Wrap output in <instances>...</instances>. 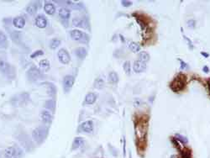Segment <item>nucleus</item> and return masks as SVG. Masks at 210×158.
Listing matches in <instances>:
<instances>
[{"mask_svg": "<svg viewBox=\"0 0 210 158\" xmlns=\"http://www.w3.org/2000/svg\"><path fill=\"white\" fill-rule=\"evenodd\" d=\"M7 45V37L4 32L0 31V48H6Z\"/></svg>", "mask_w": 210, "mask_h": 158, "instance_id": "nucleus-25", "label": "nucleus"}, {"mask_svg": "<svg viewBox=\"0 0 210 158\" xmlns=\"http://www.w3.org/2000/svg\"><path fill=\"white\" fill-rule=\"evenodd\" d=\"M93 122L92 120H87L82 123L79 126V130L82 132H85V133H92L93 131Z\"/></svg>", "mask_w": 210, "mask_h": 158, "instance_id": "nucleus-8", "label": "nucleus"}, {"mask_svg": "<svg viewBox=\"0 0 210 158\" xmlns=\"http://www.w3.org/2000/svg\"><path fill=\"white\" fill-rule=\"evenodd\" d=\"M201 55H203V56L204 57H206V58L209 56V55L208 54V53H206V52H203V51H202V52H201Z\"/></svg>", "mask_w": 210, "mask_h": 158, "instance_id": "nucleus-38", "label": "nucleus"}, {"mask_svg": "<svg viewBox=\"0 0 210 158\" xmlns=\"http://www.w3.org/2000/svg\"><path fill=\"white\" fill-rule=\"evenodd\" d=\"M195 24H196V22L194 20H188V27L195 28Z\"/></svg>", "mask_w": 210, "mask_h": 158, "instance_id": "nucleus-36", "label": "nucleus"}, {"mask_svg": "<svg viewBox=\"0 0 210 158\" xmlns=\"http://www.w3.org/2000/svg\"><path fill=\"white\" fill-rule=\"evenodd\" d=\"M47 19L45 18V15L43 14H39L37 15L36 18V26L40 29H44L47 26Z\"/></svg>", "mask_w": 210, "mask_h": 158, "instance_id": "nucleus-10", "label": "nucleus"}, {"mask_svg": "<svg viewBox=\"0 0 210 158\" xmlns=\"http://www.w3.org/2000/svg\"><path fill=\"white\" fill-rule=\"evenodd\" d=\"M12 72V68L9 62H7L4 59L0 58V72L4 74H10Z\"/></svg>", "mask_w": 210, "mask_h": 158, "instance_id": "nucleus-9", "label": "nucleus"}, {"mask_svg": "<svg viewBox=\"0 0 210 158\" xmlns=\"http://www.w3.org/2000/svg\"><path fill=\"white\" fill-rule=\"evenodd\" d=\"M44 85L48 88V93H50V95L54 97L56 93V87L54 86V84L50 83V82H45V83H44Z\"/></svg>", "mask_w": 210, "mask_h": 158, "instance_id": "nucleus-23", "label": "nucleus"}, {"mask_svg": "<svg viewBox=\"0 0 210 158\" xmlns=\"http://www.w3.org/2000/svg\"><path fill=\"white\" fill-rule=\"evenodd\" d=\"M208 85H209V89L210 91V79H209V81H208Z\"/></svg>", "mask_w": 210, "mask_h": 158, "instance_id": "nucleus-39", "label": "nucleus"}, {"mask_svg": "<svg viewBox=\"0 0 210 158\" xmlns=\"http://www.w3.org/2000/svg\"><path fill=\"white\" fill-rule=\"evenodd\" d=\"M61 42L62 41H60L59 39H57V38H53L52 40H50V48L51 50H56V48H58L59 45H61Z\"/></svg>", "mask_w": 210, "mask_h": 158, "instance_id": "nucleus-24", "label": "nucleus"}, {"mask_svg": "<svg viewBox=\"0 0 210 158\" xmlns=\"http://www.w3.org/2000/svg\"><path fill=\"white\" fill-rule=\"evenodd\" d=\"M129 48H130V50L132 51V52H134V53H136V52H139L140 50V45L139 44H137V43H135V42H130V44H129Z\"/></svg>", "mask_w": 210, "mask_h": 158, "instance_id": "nucleus-26", "label": "nucleus"}, {"mask_svg": "<svg viewBox=\"0 0 210 158\" xmlns=\"http://www.w3.org/2000/svg\"><path fill=\"white\" fill-rule=\"evenodd\" d=\"M138 60L146 63L150 60V55L148 54L146 51H140L138 54Z\"/></svg>", "mask_w": 210, "mask_h": 158, "instance_id": "nucleus-21", "label": "nucleus"}, {"mask_svg": "<svg viewBox=\"0 0 210 158\" xmlns=\"http://www.w3.org/2000/svg\"><path fill=\"white\" fill-rule=\"evenodd\" d=\"M133 69H134V72L136 73H141L145 71L146 69V63H145L143 62L140 61H135L133 64Z\"/></svg>", "mask_w": 210, "mask_h": 158, "instance_id": "nucleus-11", "label": "nucleus"}, {"mask_svg": "<svg viewBox=\"0 0 210 158\" xmlns=\"http://www.w3.org/2000/svg\"><path fill=\"white\" fill-rule=\"evenodd\" d=\"M37 9H38L37 4H35V3H30V4L27 6L26 12L29 14H30V15H34V14H36Z\"/></svg>", "mask_w": 210, "mask_h": 158, "instance_id": "nucleus-20", "label": "nucleus"}, {"mask_svg": "<svg viewBox=\"0 0 210 158\" xmlns=\"http://www.w3.org/2000/svg\"><path fill=\"white\" fill-rule=\"evenodd\" d=\"M45 107L46 108H48V109H50V110L54 111V110H55V108H56V103H55V101H54L53 99L48 100V101H46V104H45Z\"/></svg>", "mask_w": 210, "mask_h": 158, "instance_id": "nucleus-28", "label": "nucleus"}, {"mask_svg": "<svg viewBox=\"0 0 210 158\" xmlns=\"http://www.w3.org/2000/svg\"><path fill=\"white\" fill-rule=\"evenodd\" d=\"M24 151L18 145H12L5 150L4 152V158H22Z\"/></svg>", "mask_w": 210, "mask_h": 158, "instance_id": "nucleus-2", "label": "nucleus"}, {"mask_svg": "<svg viewBox=\"0 0 210 158\" xmlns=\"http://www.w3.org/2000/svg\"><path fill=\"white\" fill-rule=\"evenodd\" d=\"M27 77L28 79L31 82L37 81L39 78L41 77V73H40V70L38 68L33 66L31 68L29 69V71L27 72Z\"/></svg>", "mask_w": 210, "mask_h": 158, "instance_id": "nucleus-5", "label": "nucleus"}, {"mask_svg": "<svg viewBox=\"0 0 210 158\" xmlns=\"http://www.w3.org/2000/svg\"><path fill=\"white\" fill-rule=\"evenodd\" d=\"M44 54V51L41 50H37L36 51H35L34 53H32L31 55H30V57L31 58H35V57H38V56H42V55Z\"/></svg>", "mask_w": 210, "mask_h": 158, "instance_id": "nucleus-31", "label": "nucleus"}, {"mask_svg": "<svg viewBox=\"0 0 210 158\" xmlns=\"http://www.w3.org/2000/svg\"><path fill=\"white\" fill-rule=\"evenodd\" d=\"M182 156L183 158H191V152L188 151V149H184L182 151Z\"/></svg>", "mask_w": 210, "mask_h": 158, "instance_id": "nucleus-32", "label": "nucleus"}, {"mask_svg": "<svg viewBox=\"0 0 210 158\" xmlns=\"http://www.w3.org/2000/svg\"><path fill=\"white\" fill-rule=\"evenodd\" d=\"M75 82V77L72 75H67L63 78V88L65 93H67L72 89Z\"/></svg>", "mask_w": 210, "mask_h": 158, "instance_id": "nucleus-6", "label": "nucleus"}, {"mask_svg": "<svg viewBox=\"0 0 210 158\" xmlns=\"http://www.w3.org/2000/svg\"><path fill=\"white\" fill-rule=\"evenodd\" d=\"M185 83H186L185 75L179 74L178 76L171 82L170 88L173 92H179V91H182L184 87H185Z\"/></svg>", "mask_w": 210, "mask_h": 158, "instance_id": "nucleus-3", "label": "nucleus"}, {"mask_svg": "<svg viewBox=\"0 0 210 158\" xmlns=\"http://www.w3.org/2000/svg\"><path fill=\"white\" fill-rule=\"evenodd\" d=\"M70 36L73 41H84V38L87 37V35L84 34L82 31H81L80 30H72L70 31Z\"/></svg>", "mask_w": 210, "mask_h": 158, "instance_id": "nucleus-7", "label": "nucleus"}, {"mask_svg": "<svg viewBox=\"0 0 210 158\" xmlns=\"http://www.w3.org/2000/svg\"><path fill=\"white\" fill-rule=\"evenodd\" d=\"M40 118H41L42 121L44 123H46V124H50L52 121V114L48 110H43L40 113Z\"/></svg>", "mask_w": 210, "mask_h": 158, "instance_id": "nucleus-14", "label": "nucleus"}, {"mask_svg": "<svg viewBox=\"0 0 210 158\" xmlns=\"http://www.w3.org/2000/svg\"><path fill=\"white\" fill-rule=\"evenodd\" d=\"M130 158H131V156H130Z\"/></svg>", "mask_w": 210, "mask_h": 158, "instance_id": "nucleus-41", "label": "nucleus"}, {"mask_svg": "<svg viewBox=\"0 0 210 158\" xmlns=\"http://www.w3.org/2000/svg\"><path fill=\"white\" fill-rule=\"evenodd\" d=\"M57 56H58L59 62L61 63L64 64V65H67V64L70 63V62H71L70 54L68 53V51L65 48H62V49H60L58 50Z\"/></svg>", "mask_w": 210, "mask_h": 158, "instance_id": "nucleus-4", "label": "nucleus"}, {"mask_svg": "<svg viewBox=\"0 0 210 158\" xmlns=\"http://www.w3.org/2000/svg\"><path fill=\"white\" fill-rule=\"evenodd\" d=\"M108 82H109L110 83H113V84L117 83V82H119V76H118L117 72H109V74H108Z\"/></svg>", "mask_w": 210, "mask_h": 158, "instance_id": "nucleus-22", "label": "nucleus"}, {"mask_svg": "<svg viewBox=\"0 0 210 158\" xmlns=\"http://www.w3.org/2000/svg\"><path fill=\"white\" fill-rule=\"evenodd\" d=\"M84 143V139L82 137H76L72 142V150H76L81 147Z\"/></svg>", "mask_w": 210, "mask_h": 158, "instance_id": "nucleus-17", "label": "nucleus"}, {"mask_svg": "<svg viewBox=\"0 0 210 158\" xmlns=\"http://www.w3.org/2000/svg\"><path fill=\"white\" fill-rule=\"evenodd\" d=\"M178 61L180 62V64H181V69L183 70V69H186V68H188V65L185 62H183L182 59L178 58Z\"/></svg>", "mask_w": 210, "mask_h": 158, "instance_id": "nucleus-33", "label": "nucleus"}, {"mask_svg": "<svg viewBox=\"0 0 210 158\" xmlns=\"http://www.w3.org/2000/svg\"><path fill=\"white\" fill-rule=\"evenodd\" d=\"M123 68H124V70H125V73L127 75H130V72H131V69H130V62L129 61H126L124 65H123Z\"/></svg>", "mask_w": 210, "mask_h": 158, "instance_id": "nucleus-29", "label": "nucleus"}, {"mask_svg": "<svg viewBox=\"0 0 210 158\" xmlns=\"http://www.w3.org/2000/svg\"><path fill=\"white\" fill-rule=\"evenodd\" d=\"M175 137H176V139L179 140L182 143H183V144H188V140L187 139L186 136H182V135H180V134H176V135H175Z\"/></svg>", "mask_w": 210, "mask_h": 158, "instance_id": "nucleus-30", "label": "nucleus"}, {"mask_svg": "<svg viewBox=\"0 0 210 158\" xmlns=\"http://www.w3.org/2000/svg\"><path fill=\"white\" fill-rule=\"evenodd\" d=\"M48 136V128L45 126H39L32 132V137L37 144H42Z\"/></svg>", "mask_w": 210, "mask_h": 158, "instance_id": "nucleus-1", "label": "nucleus"}, {"mask_svg": "<svg viewBox=\"0 0 210 158\" xmlns=\"http://www.w3.org/2000/svg\"><path fill=\"white\" fill-rule=\"evenodd\" d=\"M58 14L59 16L63 19H68L71 15V11L67 8H62V9H59Z\"/></svg>", "mask_w": 210, "mask_h": 158, "instance_id": "nucleus-18", "label": "nucleus"}, {"mask_svg": "<svg viewBox=\"0 0 210 158\" xmlns=\"http://www.w3.org/2000/svg\"><path fill=\"white\" fill-rule=\"evenodd\" d=\"M120 39H121V41H123V42H125V38H124V37H122V36H120Z\"/></svg>", "mask_w": 210, "mask_h": 158, "instance_id": "nucleus-40", "label": "nucleus"}, {"mask_svg": "<svg viewBox=\"0 0 210 158\" xmlns=\"http://www.w3.org/2000/svg\"><path fill=\"white\" fill-rule=\"evenodd\" d=\"M103 86H104V81L101 77L97 78L94 82V88H96L97 89H101V88H103Z\"/></svg>", "mask_w": 210, "mask_h": 158, "instance_id": "nucleus-27", "label": "nucleus"}, {"mask_svg": "<svg viewBox=\"0 0 210 158\" xmlns=\"http://www.w3.org/2000/svg\"><path fill=\"white\" fill-rule=\"evenodd\" d=\"M122 5L124 6V7H130V6H131L132 5V2H130V1H126V0H124V1H122Z\"/></svg>", "mask_w": 210, "mask_h": 158, "instance_id": "nucleus-35", "label": "nucleus"}, {"mask_svg": "<svg viewBox=\"0 0 210 158\" xmlns=\"http://www.w3.org/2000/svg\"><path fill=\"white\" fill-rule=\"evenodd\" d=\"M44 10L47 14L49 15H53L56 13V7L52 3L46 2L44 5Z\"/></svg>", "mask_w": 210, "mask_h": 158, "instance_id": "nucleus-15", "label": "nucleus"}, {"mask_svg": "<svg viewBox=\"0 0 210 158\" xmlns=\"http://www.w3.org/2000/svg\"><path fill=\"white\" fill-rule=\"evenodd\" d=\"M74 53L79 59H84L88 55V51L84 47H78L74 50Z\"/></svg>", "mask_w": 210, "mask_h": 158, "instance_id": "nucleus-16", "label": "nucleus"}, {"mask_svg": "<svg viewBox=\"0 0 210 158\" xmlns=\"http://www.w3.org/2000/svg\"><path fill=\"white\" fill-rule=\"evenodd\" d=\"M98 99V96L96 93H94L93 92H90L88 94L86 95L85 99H84V104L87 105H91V104H93L96 100Z\"/></svg>", "mask_w": 210, "mask_h": 158, "instance_id": "nucleus-12", "label": "nucleus"}, {"mask_svg": "<svg viewBox=\"0 0 210 158\" xmlns=\"http://www.w3.org/2000/svg\"><path fill=\"white\" fill-rule=\"evenodd\" d=\"M183 38L185 39V40H186V41H188V45H189V47L191 48V50H193V47H194V46H193V45H192V41H191L189 38H188V37L185 36V35H183Z\"/></svg>", "mask_w": 210, "mask_h": 158, "instance_id": "nucleus-34", "label": "nucleus"}, {"mask_svg": "<svg viewBox=\"0 0 210 158\" xmlns=\"http://www.w3.org/2000/svg\"><path fill=\"white\" fill-rule=\"evenodd\" d=\"M13 24L18 29H23L25 25V19L23 16H17L13 19Z\"/></svg>", "mask_w": 210, "mask_h": 158, "instance_id": "nucleus-13", "label": "nucleus"}, {"mask_svg": "<svg viewBox=\"0 0 210 158\" xmlns=\"http://www.w3.org/2000/svg\"><path fill=\"white\" fill-rule=\"evenodd\" d=\"M39 66H40V70L43 71V72H47V71H49L50 68V62L47 59H43V60H41L40 62Z\"/></svg>", "mask_w": 210, "mask_h": 158, "instance_id": "nucleus-19", "label": "nucleus"}, {"mask_svg": "<svg viewBox=\"0 0 210 158\" xmlns=\"http://www.w3.org/2000/svg\"><path fill=\"white\" fill-rule=\"evenodd\" d=\"M203 71L205 72V73H209V68H208L207 66H204V67L203 68Z\"/></svg>", "mask_w": 210, "mask_h": 158, "instance_id": "nucleus-37", "label": "nucleus"}]
</instances>
